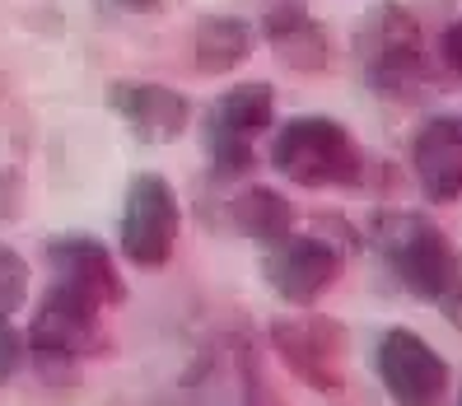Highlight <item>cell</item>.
Wrapping results in <instances>:
<instances>
[{"label": "cell", "mask_w": 462, "mask_h": 406, "mask_svg": "<svg viewBox=\"0 0 462 406\" xmlns=\"http://www.w3.org/2000/svg\"><path fill=\"white\" fill-rule=\"evenodd\" d=\"M378 378L397 406H439L448 392V364L425 337L393 328L378 341Z\"/></svg>", "instance_id": "obj_5"}, {"label": "cell", "mask_w": 462, "mask_h": 406, "mask_svg": "<svg viewBox=\"0 0 462 406\" xmlns=\"http://www.w3.org/2000/svg\"><path fill=\"white\" fill-rule=\"evenodd\" d=\"M248 51H253V33H248V23H243V19L215 14V19L197 23V66L206 75H225V70L243 66V61H248Z\"/></svg>", "instance_id": "obj_14"}, {"label": "cell", "mask_w": 462, "mask_h": 406, "mask_svg": "<svg viewBox=\"0 0 462 406\" xmlns=\"http://www.w3.org/2000/svg\"><path fill=\"white\" fill-rule=\"evenodd\" d=\"M107 5H117V10H154L159 0H107Z\"/></svg>", "instance_id": "obj_19"}, {"label": "cell", "mask_w": 462, "mask_h": 406, "mask_svg": "<svg viewBox=\"0 0 462 406\" xmlns=\"http://www.w3.org/2000/svg\"><path fill=\"white\" fill-rule=\"evenodd\" d=\"M271 107H276V94L271 85H238L229 89L220 103L210 107V122H206V145L215 159V173H248L253 164V135L271 122Z\"/></svg>", "instance_id": "obj_6"}, {"label": "cell", "mask_w": 462, "mask_h": 406, "mask_svg": "<svg viewBox=\"0 0 462 406\" xmlns=\"http://www.w3.org/2000/svg\"><path fill=\"white\" fill-rule=\"evenodd\" d=\"M457 406H462V401H457Z\"/></svg>", "instance_id": "obj_21"}, {"label": "cell", "mask_w": 462, "mask_h": 406, "mask_svg": "<svg viewBox=\"0 0 462 406\" xmlns=\"http://www.w3.org/2000/svg\"><path fill=\"white\" fill-rule=\"evenodd\" d=\"M229 215H234V225L257 243H281V238H290V225H294L290 201L276 197L271 187H248L243 197H234Z\"/></svg>", "instance_id": "obj_15"}, {"label": "cell", "mask_w": 462, "mask_h": 406, "mask_svg": "<svg viewBox=\"0 0 462 406\" xmlns=\"http://www.w3.org/2000/svg\"><path fill=\"white\" fill-rule=\"evenodd\" d=\"M341 276V253L328 238H281L276 253L266 257V281L285 304H313L328 294Z\"/></svg>", "instance_id": "obj_8"}, {"label": "cell", "mask_w": 462, "mask_h": 406, "mask_svg": "<svg viewBox=\"0 0 462 406\" xmlns=\"http://www.w3.org/2000/svg\"><path fill=\"white\" fill-rule=\"evenodd\" d=\"M178 225H182V210H178V197H173L169 178H159V173L131 178L126 215H122V253L145 271L164 266L173 257Z\"/></svg>", "instance_id": "obj_4"}, {"label": "cell", "mask_w": 462, "mask_h": 406, "mask_svg": "<svg viewBox=\"0 0 462 406\" xmlns=\"http://www.w3.org/2000/svg\"><path fill=\"white\" fill-rule=\"evenodd\" d=\"M47 262H51V271H57V276H51L57 285L85 294V300H94L98 309L122 304V276H117V266H113V257H107V248L98 238H89V234L51 238Z\"/></svg>", "instance_id": "obj_10"}, {"label": "cell", "mask_w": 462, "mask_h": 406, "mask_svg": "<svg viewBox=\"0 0 462 406\" xmlns=\"http://www.w3.org/2000/svg\"><path fill=\"white\" fill-rule=\"evenodd\" d=\"M266 38L281 51V61H290L294 70H318L328 61V38H322V29L309 19V10L299 0H285V5L266 14Z\"/></svg>", "instance_id": "obj_13"}, {"label": "cell", "mask_w": 462, "mask_h": 406, "mask_svg": "<svg viewBox=\"0 0 462 406\" xmlns=\"http://www.w3.org/2000/svg\"><path fill=\"white\" fill-rule=\"evenodd\" d=\"M23 294H29V266L14 248L0 243V313H14L23 304Z\"/></svg>", "instance_id": "obj_16"}, {"label": "cell", "mask_w": 462, "mask_h": 406, "mask_svg": "<svg viewBox=\"0 0 462 406\" xmlns=\"http://www.w3.org/2000/svg\"><path fill=\"white\" fill-rule=\"evenodd\" d=\"M98 341H103V332H98V304L51 281L42 309L33 313L29 341H23L33 350L38 374L42 378H70L75 364L89 360L98 350Z\"/></svg>", "instance_id": "obj_3"}, {"label": "cell", "mask_w": 462, "mask_h": 406, "mask_svg": "<svg viewBox=\"0 0 462 406\" xmlns=\"http://www.w3.org/2000/svg\"><path fill=\"white\" fill-rule=\"evenodd\" d=\"M374 238L383 248L388 266L397 271V281L411 294H420L425 304H434L462 332V262L453 253V243L425 215H406V210L383 215L374 225Z\"/></svg>", "instance_id": "obj_1"}, {"label": "cell", "mask_w": 462, "mask_h": 406, "mask_svg": "<svg viewBox=\"0 0 462 406\" xmlns=\"http://www.w3.org/2000/svg\"><path fill=\"white\" fill-rule=\"evenodd\" d=\"M411 164L430 201H457L462 197V117L425 122L411 145Z\"/></svg>", "instance_id": "obj_12"}, {"label": "cell", "mask_w": 462, "mask_h": 406, "mask_svg": "<svg viewBox=\"0 0 462 406\" xmlns=\"http://www.w3.org/2000/svg\"><path fill=\"white\" fill-rule=\"evenodd\" d=\"M107 103H113V113L131 126L135 141H150V145L178 141L187 131V122H192V103L178 89H164V85H113Z\"/></svg>", "instance_id": "obj_11"}, {"label": "cell", "mask_w": 462, "mask_h": 406, "mask_svg": "<svg viewBox=\"0 0 462 406\" xmlns=\"http://www.w3.org/2000/svg\"><path fill=\"white\" fill-rule=\"evenodd\" d=\"M248 406H266V392H262L257 378H253V397H248Z\"/></svg>", "instance_id": "obj_20"}, {"label": "cell", "mask_w": 462, "mask_h": 406, "mask_svg": "<svg viewBox=\"0 0 462 406\" xmlns=\"http://www.w3.org/2000/svg\"><path fill=\"white\" fill-rule=\"evenodd\" d=\"M271 341L285 355V364L304 378L309 388L337 392L341 388V360H346V337L328 318H285L271 328Z\"/></svg>", "instance_id": "obj_7"}, {"label": "cell", "mask_w": 462, "mask_h": 406, "mask_svg": "<svg viewBox=\"0 0 462 406\" xmlns=\"http://www.w3.org/2000/svg\"><path fill=\"white\" fill-rule=\"evenodd\" d=\"M271 164L299 187H346L360 178V145L332 117H294L271 145Z\"/></svg>", "instance_id": "obj_2"}, {"label": "cell", "mask_w": 462, "mask_h": 406, "mask_svg": "<svg viewBox=\"0 0 462 406\" xmlns=\"http://www.w3.org/2000/svg\"><path fill=\"white\" fill-rule=\"evenodd\" d=\"M444 61L453 75H462V23H453V29L444 33Z\"/></svg>", "instance_id": "obj_18"}, {"label": "cell", "mask_w": 462, "mask_h": 406, "mask_svg": "<svg viewBox=\"0 0 462 406\" xmlns=\"http://www.w3.org/2000/svg\"><path fill=\"white\" fill-rule=\"evenodd\" d=\"M365 70H369V85L374 89H402L406 79H416L420 70V33L411 14H402L397 5H383L369 29H365Z\"/></svg>", "instance_id": "obj_9"}, {"label": "cell", "mask_w": 462, "mask_h": 406, "mask_svg": "<svg viewBox=\"0 0 462 406\" xmlns=\"http://www.w3.org/2000/svg\"><path fill=\"white\" fill-rule=\"evenodd\" d=\"M19 360H23V341L10 328V313H0V383H10V378H14Z\"/></svg>", "instance_id": "obj_17"}]
</instances>
